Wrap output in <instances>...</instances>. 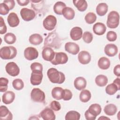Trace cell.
I'll list each match as a JSON object with an SVG mask.
<instances>
[{
	"label": "cell",
	"instance_id": "obj_1",
	"mask_svg": "<svg viewBox=\"0 0 120 120\" xmlns=\"http://www.w3.org/2000/svg\"><path fill=\"white\" fill-rule=\"evenodd\" d=\"M47 75L49 80L53 83L62 84L65 80L64 74L55 68H49L47 70Z\"/></svg>",
	"mask_w": 120,
	"mask_h": 120
},
{
	"label": "cell",
	"instance_id": "obj_2",
	"mask_svg": "<svg viewBox=\"0 0 120 120\" xmlns=\"http://www.w3.org/2000/svg\"><path fill=\"white\" fill-rule=\"evenodd\" d=\"M17 55V50L13 46H3L0 50V57L3 60H11Z\"/></svg>",
	"mask_w": 120,
	"mask_h": 120
},
{
	"label": "cell",
	"instance_id": "obj_3",
	"mask_svg": "<svg viewBox=\"0 0 120 120\" xmlns=\"http://www.w3.org/2000/svg\"><path fill=\"white\" fill-rule=\"evenodd\" d=\"M120 15L119 13L115 11H111L107 16L106 25L109 28L115 29L119 24Z\"/></svg>",
	"mask_w": 120,
	"mask_h": 120
},
{
	"label": "cell",
	"instance_id": "obj_4",
	"mask_svg": "<svg viewBox=\"0 0 120 120\" xmlns=\"http://www.w3.org/2000/svg\"><path fill=\"white\" fill-rule=\"evenodd\" d=\"M31 100L35 102L44 103L45 100V95L43 91L39 88H33L30 93Z\"/></svg>",
	"mask_w": 120,
	"mask_h": 120
},
{
	"label": "cell",
	"instance_id": "obj_5",
	"mask_svg": "<svg viewBox=\"0 0 120 120\" xmlns=\"http://www.w3.org/2000/svg\"><path fill=\"white\" fill-rule=\"evenodd\" d=\"M57 24V19L52 15L47 16L44 20L43 25L45 29L47 30H53Z\"/></svg>",
	"mask_w": 120,
	"mask_h": 120
},
{
	"label": "cell",
	"instance_id": "obj_6",
	"mask_svg": "<svg viewBox=\"0 0 120 120\" xmlns=\"http://www.w3.org/2000/svg\"><path fill=\"white\" fill-rule=\"evenodd\" d=\"M68 61V57L66 53L63 52H55L54 59L51 62L54 65H58L65 64Z\"/></svg>",
	"mask_w": 120,
	"mask_h": 120
},
{
	"label": "cell",
	"instance_id": "obj_7",
	"mask_svg": "<svg viewBox=\"0 0 120 120\" xmlns=\"http://www.w3.org/2000/svg\"><path fill=\"white\" fill-rule=\"evenodd\" d=\"M7 73L12 76H16L20 73V68L18 65L14 62H10L7 64L5 67Z\"/></svg>",
	"mask_w": 120,
	"mask_h": 120
},
{
	"label": "cell",
	"instance_id": "obj_8",
	"mask_svg": "<svg viewBox=\"0 0 120 120\" xmlns=\"http://www.w3.org/2000/svg\"><path fill=\"white\" fill-rule=\"evenodd\" d=\"M20 15L22 19L25 21H31L36 16V14L34 10L25 8L21 9Z\"/></svg>",
	"mask_w": 120,
	"mask_h": 120
},
{
	"label": "cell",
	"instance_id": "obj_9",
	"mask_svg": "<svg viewBox=\"0 0 120 120\" xmlns=\"http://www.w3.org/2000/svg\"><path fill=\"white\" fill-rule=\"evenodd\" d=\"M25 58L28 60H32L37 59L38 56V52L34 47H28L24 51Z\"/></svg>",
	"mask_w": 120,
	"mask_h": 120
},
{
	"label": "cell",
	"instance_id": "obj_10",
	"mask_svg": "<svg viewBox=\"0 0 120 120\" xmlns=\"http://www.w3.org/2000/svg\"><path fill=\"white\" fill-rule=\"evenodd\" d=\"M39 115L44 120H54L56 118L54 112L49 107H46L43 110Z\"/></svg>",
	"mask_w": 120,
	"mask_h": 120
},
{
	"label": "cell",
	"instance_id": "obj_11",
	"mask_svg": "<svg viewBox=\"0 0 120 120\" xmlns=\"http://www.w3.org/2000/svg\"><path fill=\"white\" fill-rule=\"evenodd\" d=\"M55 52L52 49L49 47L44 48L42 52V56L43 59L47 61H52L54 59Z\"/></svg>",
	"mask_w": 120,
	"mask_h": 120
},
{
	"label": "cell",
	"instance_id": "obj_12",
	"mask_svg": "<svg viewBox=\"0 0 120 120\" xmlns=\"http://www.w3.org/2000/svg\"><path fill=\"white\" fill-rule=\"evenodd\" d=\"M65 49L68 52L73 55H76L80 51L79 46L74 42H67L65 45Z\"/></svg>",
	"mask_w": 120,
	"mask_h": 120
},
{
	"label": "cell",
	"instance_id": "obj_13",
	"mask_svg": "<svg viewBox=\"0 0 120 120\" xmlns=\"http://www.w3.org/2000/svg\"><path fill=\"white\" fill-rule=\"evenodd\" d=\"M78 60L79 62L82 65H86L90 63L91 60L90 53L86 51H82L79 52Z\"/></svg>",
	"mask_w": 120,
	"mask_h": 120
},
{
	"label": "cell",
	"instance_id": "obj_14",
	"mask_svg": "<svg viewBox=\"0 0 120 120\" xmlns=\"http://www.w3.org/2000/svg\"><path fill=\"white\" fill-rule=\"evenodd\" d=\"M0 119L2 120H11L13 119V114L5 105L0 107Z\"/></svg>",
	"mask_w": 120,
	"mask_h": 120
},
{
	"label": "cell",
	"instance_id": "obj_15",
	"mask_svg": "<svg viewBox=\"0 0 120 120\" xmlns=\"http://www.w3.org/2000/svg\"><path fill=\"white\" fill-rule=\"evenodd\" d=\"M118 52L117 46L112 44L106 45L104 48V52L105 54L109 57H113L116 55Z\"/></svg>",
	"mask_w": 120,
	"mask_h": 120
},
{
	"label": "cell",
	"instance_id": "obj_16",
	"mask_svg": "<svg viewBox=\"0 0 120 120\" xmlns=\"http://www.w3.org/2000/svg\"><path fill=\"white\" fill-rule=\"evenodd\" d=\"M70 36L71 38L74 41L80 39L82 36V28L79 27H73L70 31Z\"/></svg>",
	"mask_w": 120,
	"mask_h": 120
},
{
	"label": "cell",
	"instance_id": "obj_17",
	"mask_svg": "<svg viewBox=\"0 0 120 120\" xmlns=\"http://www.w3.org/2000/svg\"><path fill=\"white\" fill-rule=\"evenodd\" d=\"M43 75L42 73L32 72L30 75V82L33 85H39L42 81Z\"/></svg>",
	"mask_w": 120,
	"mask_h": 120
},
{
	"label": "cell",
	"instance_id": "obj_18",
	"mask_svg": "<svg viewBox=\"0 0 120 120\" xmlns=\"http://www.w3.org/2000/svg\"><path fill=\"white\" fill-rule=\"evenodd\" d=\"M7 21L11 27L17 26L20 22V20L18 15L14 12H12L9 14L7 18Z\"/></svg>",
	"mask_w": 120,
	"mask_h": 120
},
{
	"label": "cell",
	"instance_id": "obj_19",
	"mask_svg": "<svg viewBox=\"0 0 120 120\" xmlns=\"http://www.w3.org/2000/svg\"><path fill=\"white\" fill-rule=\"evenodd\" d=\"M93 32L97 35H103L105 34L106 30L105 25L100 22L96 23L92 28Z\"/></svg>",
	"mask_w": 120,
	"mask_h": 120
},
{
	"label": "cell",
	"instance_id": "obj_20",
	"mask_svg": "<svg viewBox=\"0 0 120 120\" xmlns=\"http://www.w3.org/2000/svg\"><path fill=\"white\" fill-rule=\"evenodd\" d=\"M74 84L76 89L79 90H82L85 88L87 85V82L84 77L80 76L75 79Z\"/></svg>",
	"mask_w": 120,
	"mask_h": 120
},
{
	"label": "cell",
	"instance_id": "obj_21",
	"mask_svg": "<svg viewBox=\"0 0 120 120\" xmlns=\"http://www.w3.org/2000/svg\"><path fill=\"white\" fill-rule=\"evenodd\" d=\"M15 98V94L12 91H8L4 93L2 97V102L4 104L8 105L12 103Z\"/></svg>",
	"mask_w": 120,
	"mask_h": 120
},
{
	"label": "cell",
	"instance_id": "obj_22",
	"mask_svg": "<svg viewBox=\"0 0 120 120\" xmlns=\"http://www.w3.org/2000/svg\"><path fill=\"white\" fill-rule=\"evenodd\" d=\"M29 41L31 44L37 45L42 43L43 41V38L40 34L35 33L32 34L30 36Z\"/></svg>",
	"mask_w": 120,
	"mask_h": 120
},
{
	"label": "cell",
	"instance_id": "obj_23",
	"mask_svg": "<svg viewBox=\"0 0 120 120\" xmlns=\"http://www.w3.org/2000/svg\"><path fill=\"white\" fill-rule=\"evenodd\" d=\"M98 67L103 70H106L109 68L110 66V61L106 57H101L98 61Z\"/></svg>",
	"mask_w": 120,
	"mask_h": 120
},
{
	"label": "cell",
	"instance_id": "obj_24",
	"mask_svg": "<svg viewBox=\"0 0 120 120\" xmlns=\"http://www.w3.org/2000/svg\"><path fill=\"white\" fill-rule=\"evenodd\" d=\"M74 6L80 12H83L86 10L88 4L85 0H73Z\"/></svg>",
	"mask_w": 120,
	"mask_h": 120
},
{
	"label": "cell",
	"instance_id": "obj_25",
	"mask_svg": "<svg viewBox=\"0 0 120 120\" xmlns=\"http://www.w3.org/2000/svg\"><path fill=\"white\" fill-rule=\"evenodd\" d=\"M96 12L99 16L105 15L108 11V5L105 3H100L96 7Z\"/></svg>",
	"mask_w": 120,
	"mask_h": 120
},
{
	"label": "cell",
	"instance_id": "obj_26",
	"mask_svg": "<svg viewBox=\"0 0 120 120\" xmlns=\"http://www.w3.org/2000/svg\"><path fill=\"white\" fill-rule=\"evenodd\" d=\"M62 14L66 19L70 20L74 19L75 15V12L71 8L66 7L63 9Z\"/></svg>",
	"mask_w": 120,
	"mask_h": 120
},
{
	"label": "cell",
	"instance_id": "obj_27",
	"mask_svg": "<svg viewBox=\"0 0 120 120\" xmlns=\"http://www.w3.org/2000/svg\"><path fill=\"white\" fill-rule=\"evenodd\" d=\"M104 111L107 115L112 116L117 112V107L114 104H109L105 106Z\"/></svg>",
	"mask_w": 120,
	"mask_h": 120
},
{
	"label": "cell",
	"instance_id": "obj_28",
	"mask_svg": "<svg viewBox=\"0 0 120 120\" xmlns=\"http://www.w3.org/2000/svg\"><path fill=\"white\" fill-rule=\"evenodd\" d=\"M88 110L91 114L96 117L101 113L102 109L100 105L93 104L89 106Z\"/></svg>",
	"mask_w": 120,
	"mask_h": 120
},
{
	"label": "cell",
	"instance_id": "obj_29",
	"mask_svg": "<svg viewBox=\"0 0 120 120\" xmlns=\"http://www.w3.org/2000/svg\"><path fill=\"white\" fill-rule=\"evenodd\" d=\"M63 89L59 87H56L52 89V98L56 100H60L62 99Z\"/></svg>",
	"mask_w": 120,
	"mask_h": 120
},
{
	"label": "cell",
	"instance_id": "obj_30",
	"mask_svg": "<svg viewBox=\"0 0 120 120\" xmlns=\"http://www.w3.org/2000/svg\"><path fill=\"white\" fill-rule=\"evenodd\" d=\"M96 84L99 87L105 86L108 82L107 77L103 75H99L95 78Z\"/></svg>",
	"mask_w": 120,
	"mask_h": 120
},
{
	"label": "cell",
	"instance_id": "obj_31",
	"mask_svg": "<svg viewBox=\"0 0 120 120\" xmlns=\"http://www.w3.org/2000/svg\"><path fill=\"white\" fill-rule=\"evenodd\" d=\"M91 93L88 90H82L79 95V98L81 102L86 103L91 98Z\"/></svg>",
	"mask_w": 120,
	"mask_h": 120
},
{
	"label": "cell",
	"instance_id": "obj_32",
	"mask_svg": "<svg viewBox=\"0 0 120 120\" xmlns=\"http://www.w3.org/2000/svg\"><path fill=\"white\" fill-rule=\"evenodd\" d=\"M81 115L77 111H70L65 115L66 120H79L80 119Z\"/></svg>",
	"mask_w": 120,
	"mask_h": 120
},
{
	"label": "cell",
	"instance_id": "obj_33",
	"mask_svg": "<svg viewBox=\"0 0 120 120\" xmlns=\"http://www.w3.org/2000/svg\"><path fill=\"white\" fill-rule=\"evenodd\" d=\"M120 90L119 88L115 83L114 82L108 85L105 88L106 93L110 95H114L118 90Z\"/></svg>",
	"mask_w": 120,
	"mask_h": 120
},
{
	"label": "cell",
	"instance_id": "obj_34",
	"mask_svg": "<svg viewBox=\"0 0 120 120\" xmlns=\"http://www.w3.org/2000/svg\"><path fill=\"white\" fill-rule=\"evenodd\" d=\"M66 7V4L62 1H58L53 6V11L55 14L61 15L63 9Z\"/></svg>",
	"mask_w": 120,
	"mask_h": 120
},
{
	"label": "cell",
	"instance_id": "obj_35",
	"mask_svg": "<svg viewBox=\"0 0 120 120\" xmlns=\"http://www.w3.org/2000/svg\"><path fill=\"white\" fill-rule=\"evenodd\" d=\"M4 40L7 44L12 45L15 42L16 38L14 34L8 32L5 35L4 37Z\"/></svg>",
	"mask_w": 120,
	"mask_h": 120
},
{
	"label": "cell",
	"instance_id": "obj_36",
	"mask_svg": "<svg viewBox=\"0 0 120 120\" xmlns=\"http://www.w3.org/2000/svg\"><path fill=\"white\" fill-rule=\"evenodd\" d=\"M13 88L17 90H21L24 87V83L22 80L19 78H16L13 80L12 82Z\"/></svg>",
	"mask_w": 120,
	"mask_h": 120
},
{
	"label": "cell",
	"instance_id": "obj_37",
	"mask_svg": "<svg viewBox=\"0 0 120 120\" xmlns=\"http://www.w3.org/2000/svg\"><path fill=\"white\" fill-rule=\"evenodd\" d=\"M84 19L87 23L92 24L96 21L97 16L93 12H89L85 16Z\"/></svg>",
	"mask_w": 120,
	"mask_h": 120
},
{
	"label": "cell",
	"instance_id": "obj_38",
	"mask_svg": "<svg viewBox=\"0 0 120 120\" xmlns=\"http://www.w3.org/2000/svg\"><path fill=\"white\" fill-rule=\"evenodd\" d=\"M8 80L5 77L0 78V91L1 92H5L8 88Z\"/></svg>",
	"mask_w": 120,
	"mask_h": 120
},
{
	"label": "cell",
	"instance_id": "obj_39",
	"mask_svg": "<svg viewBox=\"0 0 120 120\" xmlns=\"http://www.w3.org/2000/svg\"><path fill=\"white\" fill-rule=\"evenodd\" d=\"M30 68L32 72L42 73L43 66L38 62H33L30 65Z\"/></svg>",
	"mask_w": 120,
	"mask_h": 120
},
{
	"label": "cell",
	"instance_id": "obj_40",
	"mask_svg": "<svg viewBox=\"0 0 120 120\" xmlns=\"http://www.w3.org/2000/svg\"><path fill=\"white\" fill-rule=\"evenodd\" d=\"M83 41L87 44L91 43L93 40V35L89 31H85L82 35Z\"/></svg>",
	"mask_w": 120,
	"mask_h": 120
},
{
	"label": "cell",
	"instance_id": "obj_41",
	"mask_svg": "<svg viewBox=\"0 0 120 120\" xmlns=\"http://www.w3.org/2000/svg\"><path fill=\"white\" fill-rule=\"evenodd\" d=\"M72 93L69 90L63 89L62 99H63L64 100H69L72 98Z\"/></svg>",
	"mask_w": 120,
	"mask_h": 120
},
{
	"label": "cell",
	"instance_id": "obj_42",
	"mask_svg": "<svg viewBox=\"0 0 120 120\" xmlns=\"http://www.w3.org/2000/svg\"><path fill=\"white\" fill-rule=\"evenodd\" d=\"M10 9L8 6L4 3H1L0 4V14L1 15H7Z\"/></svg>",
	"mask_w": 120,
	"mask_h": 120
},
{
	"label": "cell",
	"instance_id": "obj_43",
	"mask_svg": "<svg viewBox=\"0 0 120 120\" xmlns=\"http://www.w3.org/2000/svg\"><path fill=\"white\" fill-rule=\"evenodd\" d=\"M107 39L110 42L115 41L117 39V34L113 31H109L106 34Z\"/></svg>",
	"mask_w": 120,
	"mask_h": 120
},
{
	"label": "cell",
	"instance_id": "obj_44",
	"mask_svg": "<svg viewBox=\"0 0 120 120\" xmlns=\"http://www.w3.org/2000/svg\"><path fill=\"white\" fill-rule=\"evenodd\" d=\"M50 106L51 108L55 111H58L61 109V105L60 103L55 100L52 101L50 103Z\"/></svg>",
	"mask_w": 120,
	"mask_h": 120
},
{
	"label": "cell",
	"instance_id": "obj_45",
	"mask_svg": "<svg viewBox=\"0 0 120 120\" xmlns=\"http://www.w3.org/2000/svg\"><path fill=\"white\" fill-rule=\"evenodd\" d=\"M0 33L2 35L7 32V28L4 21L1 16L0 17Z\"/></svg>",
	"mask_w": 120,
	"mask_h": 120
},
{
	"label": "cell",
	"instance_id": "obj_46",
	"mask_svg": "<svg viewBox=\"0 0 120 120\" xmlns=\"http://www.w3.org/2000/svg\"><path fill=\"white\" fill-rule=\"evenodd\" d=\"M3 3H5L8 6L10 10L13 9L15 6V2L14 0H4Z\"/></svg>",
	"mask_w": 120,
	"mask_h": 120
},
{
	"label": "cell",
	"instance_id": "obj_47",
	"mask_svg": "<svg viewBox=\"0 0 120 120\" xmlns=\"http://www.w3.org/2000/svg\"><path fill=\"white\" fill-rule=\"evenodd\" d=\"M85 118L87 120H95L96 118V117L91 114L87 110L84 113Z\"/></svg>",
	"mask_w": 120,
	"mask_h": 120
},
{
	"label": "cell",
	"instance_id": "obj_48",
	"mask_svg": "<svg viewBox=\"0 0 120 120\" xmlns=\"http://www.w3.org/2000/svg\"><path fill=\"white\" fill-rule=\"evenodd\" d=\"M113 73L114 75L118 77L120 76V65L118 64L115 66L113 69Z\"/></svg>",
	"mask_w": 120,
	"mask_h": 120
},
{
	"label": "cell",
	"instance_id": "obj_49",
	"mask_svg": "<svg viewBox=\"0 0 120 120\" xmlns=\"http://www.w3.org/2000/svg\"><path fill=\"white\" fill-rule=\"evenodd\" d=\"M16 1L18 4L21 6H26L30 2V0H17Z\"/></svg>",
	"mask_w": 120,
	"mask_h": 120
},
{
	"label": "cell",
	"instance_id": "obj_50",
	"mask_svg": "<svg viewBox=\"0 0 120 120\" xmlns=\"http://www.w3.org/2000/svg\"><path fill=\"white\" fill-rule=\"evenodd\" d=\"M113 82L115 83L119 88H120V78H117L115 79L113 81Z\"/></svg>",
	"mask_w": 120,
	"mask_h": 120
},
{
	"label": "cell",
	"instance_id": "obj_51",
	"mask_svg": "<svg viewBox=\"0 0 120 120\" xmlns=\"http://www.w3.org/2000/svg\"><path fill=\"white\" fill-rule=\"evenodd\" d=\"M105 119H107V120H110L109 118L108 117H105L104 116H102L101 117H99L98 118V120H105Z\"/></svg>",
	"mask_w": 120,
	"mask_h": 120
}]
</instances>
